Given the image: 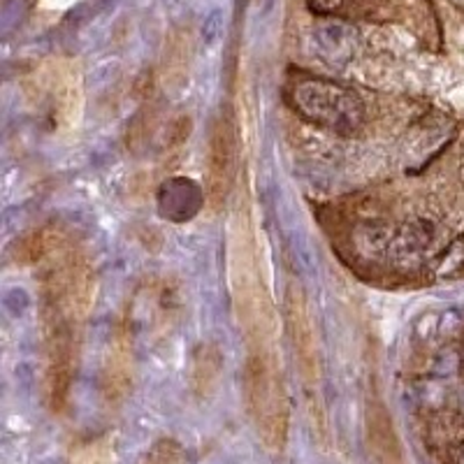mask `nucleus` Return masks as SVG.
I'll list each match as a JSON object with an SVG mask.
<instances>
[{
  "instance_id": "f257e3e1",
  "label": "nucleus",
  "mask_w": 464,
  "mask_h": 464,
  "mask_svg": "<svg viewBox=\"0 0 464 464\" xmlns=\"http://www.w3.org/2000/svg\"><path fill=\"white\" fill-rule=\"evenodd\" d=\"M244 404L260 443L284 453L290 430V404L275 346H248L244 362Z\"/></svg>"
},
{
  "instance_id": "f03ea898",
  "label": "nucleus",
  "mask_w": 464,
  "mask_h": 464,
  "mask_svg": "<svg viewBox=\"0 0 464 464\" xmlns=\"http://www.w3.org/2000/svg\"><path fill=\"white\" fill-rule=\"evenodd\" d=\"M288 102L306 121L353 132L364 121V105L351 89L325 80H297L288 86Z\"/></svg>"
},
{
  "instance_id": "7ed1b4c3",
  "label": "nucleus",
  "mask_w": 464,
  "mask_h": 464,
  "mask_svg": "<svg viewBox=\"0 0 464 464\" xmlns=\"http://www.w3.org/2000/svg\"><path fill=\"white\" fill-rule=\"evenodd\" d=\"M26 93L33 105L56 128H70L82 114L80 65L65 58H52L26 80Z\"/></svg>"
},
{
  "instance_id": "20e7f679",
  "label": "nucleus",
  "mask_w": 464,
  "mask_h": 464,
  "mask_svg": "<svg viewBox=\"0 0 464 464\" xmlns=\"http://www.w3.org/2000/svg\"><path fill=\"white\" fill-rule=\"evenodd\" d=\"M237 121L230 107H221L217 119L211 121L209 144H207V209L211 214L226 207L235 186L237 172Z\"/></svg>"
},
{
  "instance_id": "39448f33",
  "label": "nucleus",
  "mask_w": 464,
  "mask_h": 464,
  "mask_svg": "<svg viewBox=\"0 0 464 464\" xmlns=\"http://www.w3.org/2000/svg\"><path fill=\"white\" fill-rule=\"evenodd\" d=\"M285 325H288L290 342L295 351L297 370L314 401V395L321 385V353H318L316 325L309 312V302L302 293V285L297 284H290L285 290Z\"/></svg>"
},
{
  "instance_id": "423d86ee",
  "label": "nucleus",
  "mask_w": 464,
  "mask_h": 464,
  "mask_svg": "<svg viewBox=\"0 0 464 464\" xmlns=\"http://www.w3.org/2000/svg\"><path fill=\"white\" fill-rule=\"evenodd\" d=\"M135 383V351L132 334L126 325H119L107 343L101 367V397L110 409L121 406L130 397Z\"/></svg>"
},
{
  "instance_id": "0eeeda50",
  "label": "nucleus",
  "mask_w": 464,
  "mask_h": 464,
  "mask_svg": "<svg viewBox=\"0 0 464 464\" xmlns=\"http://www.w3.org/2000/svg\"><path fill=\"white\" fill-rule=\"evenodd\" d=\"M364 441L374 464H409L391 409L376 391L364 401Z\"/></svg>"
},
{
  "instance_id": "6e6552de",
  "label": "nucleus",
  "mask_w": 464,
  "mask_h": 464,
  "mask_svg": "<svg viewBox=\"0 0 464 464\" xmlns=\"http://www.w3.org/2000/svg\"><path fill=\"white\" fill-rule=\"evenodd\" d=\"M196 58V33L190 26H177L165 40L163 58H160V80L169 91L184 89L188 82L190 65Z\"/></svg>"
},
{
  "instance_id": "1a4fd4ad",
  "label": "nucleus",
  "mask_w": 464,
  "mask_h": 464,
  "mask_svg": "<svg viewBox=\"0 0 464 464\" xmlns=\"http://www.w3.org/2000/svg\"><path fill=\"white\" fill-rule=\"evenodd\" d=\"M223 374V353L217 343H200L190 360V391L198 400H209Z\"/></svg>"
},
{
  "instance_id": "9d476101",
  "label": "nucleus",
  "mask_w": 464,
  "mask_h": 464,
  "mask_svg": "<svg viewBox=\"0 0 464 464\" xmlns=\"http://www.w3.org/2000/svg\"><path fill=\"white\" fill-rule=\"evenodd\" d=\"M70 464H116V439L111 434L77 446Z\"/></svg>"
},
{
  "instance_id": "9b49d317",
  "label": "nucleus",
  "mask_w": 464,
  "mask_h": 464,
  "mask_svg": "<svg viewBox=\"0 0 464 464\" xmlns=\"http://www.w3.org/2000/svg\"><path fill=\"white\" fill-rule=\"evenodd\" d=\"M140 464H186V450L177 439L163 437L153 441Z\"/></svg>"
},
{
  "instance_id": "f8f14e48",
  "label": "nucleus",
  "mask_w": 464,
  "mask_h": 464,
  "mask_svg": "<svg viewBox=\"0 0 464 464\" xmlns=\"http://www.w3.org/2000/svg\"><path fill=\"white\" fill-rule=\"evenodd\" d=\"M342 3L343 0H309L312 10H316V12H333V10H337Z\"/></svg>"
}]
</instances>
